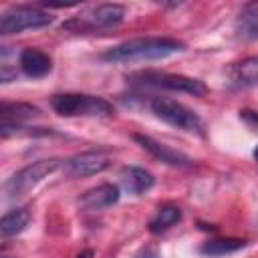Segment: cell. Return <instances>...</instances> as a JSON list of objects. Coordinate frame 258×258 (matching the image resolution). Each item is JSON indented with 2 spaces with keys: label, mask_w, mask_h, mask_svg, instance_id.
<instances>
[{
  "label": "cell",
  "mask_w": 258,
  "mask_h": 258,
  "mask_svg": "<svg viewBox=\"0 0 258 258\" xmlns=\"http://www.w3.org/2000/svg\"><path fill=\"white\" fill-rule=\"evenodd\" d=\"M185 48L183 42L169 36H147V38H131L121 44L111 46L103 58L109 62H135V60H159L173 56Z\"/></svg>",
  "instance_id": "obj_1"
},
{
  "label": "cell",
  "mask_w": 258,
  "mask_h": 258,
  "mask_svg": "<svg viewBox=\"0 0 258 258\" xmlns=\"http://www.w3.org/2000/svg\"><path fill=\"white\" fill-rule=\"evenodd\" d=\"M127 81L135 87H149V89H163L175 93H187L194 97H204L208 87L191 77L175 75V73H161V71H139L127 77Z\"/></svg>",
  "instance_id": "obj_2"
},
{
  "label": "cell",
  "mask_w": 258,
  "mask_h": 258,
  "mask_svg": "<svg viewBox=\"0 0 258 258\" xmlns=\"http://www.w3.org/2000/svg\"><path fill=\"white\" fill-rule=\"evenodd\" d=\"M54 113L62 117H111L113 105L103 97L83 93H60L50 99Z\"/></svg>",
  "instance_id": "obj_3"
},
{
  "label": "cell",
  "mask_w": 258,
  "mask_h": 258,
  "mask_svg": "<svg viewBox=\"0 0 258 258\" xmlns=\"http://www.w3.org/2000/svg\"><path fill=\"white\" fill-rule=\"evenodd\" d=\"M149 111L161 119L163 123L185 131V133H198L204 135V121L196 111L185 107L183 103L171 99V97H153L149 99Z\"/></svg>",
  "instance_id": "obj_4"
},
{
  "label": "cell",
  "mask_w": 258,
  "mask_h": 258,
  "mask_svg": "<svg viewBox=\"0 0 258 258\" xmlns=\"http://www.w3.org/2000/svg\"><path fill=\"white\" fill-rule=\"evenodd\" d=\"M62 165L60 159H40V161H34L22 169H18L8 181H6V196L10 200H16V198H22L24 194H28L30 189H34L40 181H44L48 175H52L58 167Z\"/></svg>",
  "instance_id": "obj_5"
},
{
  "label": "cell",
  "mask_w": 258,
  "mask_h": 258,
  "mask_svg": "<svg viewBox=\"0 0 258 258\" xmlns=\"http://www.w3.org/2000/svg\"><path fill=\"white\" fill-rule=\"evenodd\" d=\"M54 20V16L36 6H12L0 16V34H18L28 28H44Z\"/></svg>",
  "instance_id": "obj_6"
},
{
  "label": "cell",
  "mask_w": 258,
  "mask_h": 258,
  "mask_svg": "<svg viewBox=\"0 0 258 258\" xmlns=\"http://www.w3.org/2000/svg\"><path fill=\"white\" fill-rule=\"evenodd\" d=\"M123 18H125V6H123V4L109 2V4H99L97 8H93L91 16L71 20V22H67L62 28H69V30H75V32H91V30H95V28H109V26H115V24H119Z\"/></svg>",
  "instance_id": "obj_7"
},
{
  "label": "cell",
  "mask_w": 258,
  "mask_h": 258,
  "mask_svg": "<svg viewBox=\"0 0 258 258\" xmlns=\"http://www.w3.org/2000/svg\"><path fill=\"white\" fill-rule=\"evenodd\" d=\"M0 115H2L0 133L6 139L12 133H16L22 127V123L40 117V109L34 107V105H30V103H2Z\"/></svg>",
  "instance_id": "obj_8"
},
{
  "label": "cell",
  "mask_w": 258,
  "mask_h": 258,
  "mask_svg": "<svg viewBox=\"0 0 258 258\" xmlns=\"http://www.w3.org/2000/svg\"><path fill=\"white\" fill-rule=\"evenodd\" d=\"M111 159L103 151H83L64 161L67 171L73 177H87V175H97L109 167Z\"/></svg>",
  "instance_id": "obj_9"
},
{
  "label": "cell",
  "mask_w": 258,
  "mask_h": 258,
  "mask_svg": "<svg viewBox=\"0 0 258 258\" xmlns=\"http://www.w3.org/2000/svg\"><path fill=\"white\" fill-rule=\"evenodd\" d=\"M133 139H135L145 151H149L155 159H159V161H163V163H167V165H173V167H194V159H191V157H187L185 153H181V151H177V149H171V147L165 145V143L155 141V139L149 137V135H139V133H135Z\"/></svg>",
  "instance_id": "obj_10"
},
{
  "label": "cell",
  "mask_w": 258,
  "mask_h": 258,
  "mask_svg": "<svg viewBox=\"0 0 258 258\" xmlns=\"http://www.w3.org/2000/svg\"><path fill=\"white\" fill-rule=\"evenodd\" d=\"M226 83L230 89H248L258 85V56L232 62L226 71Z\"/></svg>",
  "instance_id": "obj_11"
},
{
  "label": "cell",
  "mask_w": 258,
  "mask_h": 258,
  "mask_svg": "<svg viewBox=\"0 0 258 258\" xmlns=\"http://www.w3.org/2000/svg\"><path fill=\"white\" fill-rule=\"evenodd\" d=\"M18 62H20V69L26 77L30 79H42L46 77L50 71H52V60L50 56L40 50V48H34V46H28L20 52L18 56Z\"/></svg>",
  "instance_id": "obj_12"
},
{
  "label": "cell",
  "mask_w": 258,
  "mask_h": 258,
  "mask_svg": "<svg viewBox=\"0 0 258 258\" xmlns=\"http://www.w3.org/2000/svg\"><path fill=\"white\" fill-rule=\"evenodd\" d=\"M119 198H121V191L115 183H101L97 187L87 189L81 198V204L85 210L97 212V210H105V208L115 206L119 202Z\"/></svg>",
  "instance_id": "obj_13"
},
{
  "label": "cell",
  "mask_w": 258,
  "mask_h": 258,
  "mask_svg": "<svg viewBox=\"0 0 258 258\" xmlns=\"http://www.w3.org/2000/svg\"><path fill=\"white\" fill-rule=\"evenodd\" d=\"M119 177L125 191H129L131 196H143L155 185V177L143 167H133V165L123 167Z\"/></svg>",
  "instance_id": "obj_14"
},
{
  "label": "cell",
  "mask_w": 258,
  "mask_h": 258,
  "mask_svg": "<svg viewBox=\"0 0 258 258\" xmlns=\"http://www.w3.org/2000/svg\"><path fill=\"white\" fill-rule=\"evenodd\" d=\"M234 30L242 40H258V0L242 6L236 16Z\"/></svg>",
  "instance_id": "obj_15"
},
{
  "label": "cell",
  "mask_w": 258,
  "mask_h": 258,
  "mask_svg": "<svg viewBox=\"0 0 258 258\" xmlns=\"http://www.w3.org/2000/svg\"><path fill=\"white\" fill-rule=\"evenodd\" d=\"M30 220H32V216H30V212L26 208H14V210H10V212H6L2 216V220H0V232H2L4 238L18 236V234H22L28 228Z\"/></svg>",
  "instance_id": "obj_16"
},
{
  "label": "cell",
  "mask_w": 258,
  "mask_h": 258,
  "mask_svg": "<svg viewBox=\"0 0 258 258\" xmlns=\"http://www.w3.org/2000/svg\"><path fill=\"white\" fill-rule=\"evenodd\" d=\"M179 220H181V210L177 206H171V204L161 206V208H157L155 216L149 220V232L161 234V232L169 230L171 226H175Z\"/></svg>",
  "instance_id": "obj_17"
},
{
  "label": "cell",
  "mask_w": 258,
  "mask_h": 258,
  "mask_svg": "<svg viewBox=\"0 0 258 258\" xmlns=\"http://www.w3.org/2000/svg\"><path fill=\"white\" fill-rule=\"evenodd\" d=\"M246 242L240 238H216V240H208L200 246V252L204 256L216 258V256H226L232 252H238L240 248H244Z\"/></svg>",
  "instance_id": "obj_18"
},
{
  "label": "cell",
  "mask_w": 258,
  "mask_h": 258,
  "mask_svg": "<svg viewBox=\"0 0 258 258\" xmlns=\"http://www.w3.org/2000/svg\"><path fill=\"white\" fill-rule=\"evenodd\" d=\"M240 119L248 125V127H252L254 131H258V111H250V109H242L240 111Z\"/></svg>",
  "instance_id": "obj_19"
},
{
  "label": "cell",
  "mask_w": 258,
  "mask_h": 258,
  "mask_svg": "<svg viewBox=\"0 0 258 258\" xmlns=\"http://www.w3.org/2000/svg\"><path fill=\"white\" fill-rule=\"evenodd\" d=\"M0 81L2 83L16 81V69H8V64H2V69H0Z\"/></svg>",
  "instance_id": "obj_20"
},
{
  "label": "cell",
  "mask_w": 258,
  "mask_h": 258,
  "mask_svg": "<svg viewBox=\"0 0 258 258\" xmlns=\"http://www.w3.org/2000/svg\"><path fill=\"white\" fill-rule=\"evenodd\" d=\"M135 258H159V254H157L153 248H145V250H141Z\"/></svg>",
  "instance_id": "obj_21"
},
{
  "label": "cell",
  "mask_w": 258,
  "mask_h": 258,
  "mask_svg": "<svg viewBox=\"0 0 258 258\" xmlns=\"http://www.w3.org/2000/svg\"><path fill=\"white\" fill-rule=\"evenodd\" d=\"M77 258H93V250H85V252H81Z\"/></svg>",
  "instance_id": "obj_22"
},
{
  "label": "cell",
  "mask_w": 258,
  "mask_h": 258,
  "mask_svg": "<svg viewBox=\"0 0 258 258\" xmlns=\"http://www.w3.org/2000/svg\"><path fill=\"white\" fill-rule=\"evenodd\" d=\"M252 155H254V159L258 161V145H256V149H254V153H252Z\"/></svg>",
  "instance_id": "obj_23"
}]
</instances>
